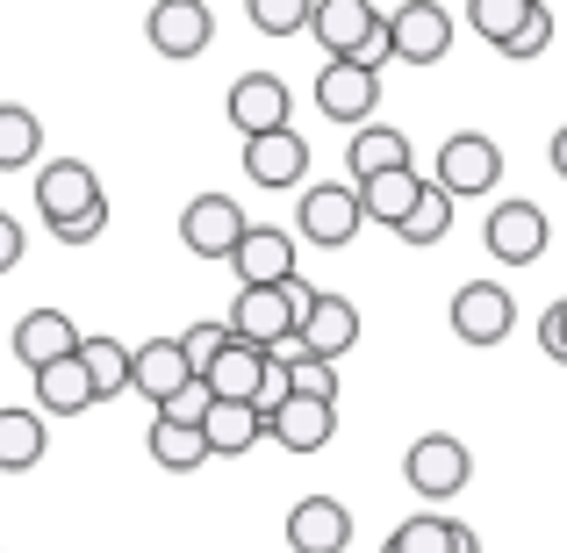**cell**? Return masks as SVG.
Wrapping results in <instances>:
<instances>
[{"mask_svg": "<svg viewBox=\"0 0 567 553\" xmlns=\"http://www.w3.org/2000/svg\"><path fill=\"white\" fill-rule=\"evenodd\" d=\"M453 51V14L431 8V0H410V8H388V58L402 65H439Z\"/></svg>", "mask_w": 567, "mask_h": 553, "instance_id": "cell-8", "label": "cell"}, {"mask_svg": "<svg viewBox=\"0 0 567 553\" xmlns=\"http://www.w3.org/2000/svg\"><path fill=\"white\" fill-rule=\"evenodd\" d=\"M208 410H216V396H208V381H187L181 396H173L166 410H152V417H166V424H194V431H202V424H208Z\"/></svg>", "mask_w": 567, "mask_h": 553, "instance_id": "cell-36", "label": "cell"}, {"mask_svg": "<svg viewBox=\"0 0 567 553\" xmlns=\"http://www.w3.org/2000/svg\"><path fill=\"white\" fill-rule=\"evenodd\" d=\"M467 22H474V29H482V37L503 51V43H511L517 29L532 22V0H467Z\"/></svg>", "mask_w": 567, "mask_h": 553, "instance_id": "cell-33", "label": "cell"}, {"mask_svg": "<svg viewBox=\"0 0 567 553\" xmlns=\"http://www.w3.org/2000/svg\"><path fill=\"white\" fill-rule=\"evenodd\" d=\"M288 546L295 553H346L352 546V511L338 496H302L288 511Z\"/></svg>", "mask_w": 567, "mask_h": 553, "instance_id": "cell-18", "label": "cell"}, {"mask_svg": "<svg viewBox=\"0 0 567 553\" xmlns=\"http://www.w3.org/2000/svg\"><path fill=\"white\" fill-rule=\"evenodd\" d=\"M482 245L496 252L503 266H532V259H546V208L539 202H496L488 208V223H482Z\"/></svg>", "mask_w": 567, "mask_h": 553, "instance_id": "cell-9", "label": "cell"}, {"mask_svg": "<svg viewBox=\"0 0 567 553\" xmlns=\"http://www.w3.org/2000/svg\"><path fill=\"white\" fill-rule=\"evenodd\" d=\"M416 194H424L416 166L410 173H381V181L360 187V208H367V223H381V231H402V223H410V208H416Z\"/></svg>", "mask_w": 567, "mask_h": 553, "instance_id": "cell-27", "label": "cell"}, {"mask_svg": "<svg viewBox=\"0 0 567 553\" xmlns=\"http://www.w3.org/2000/svg\"><path fill=\"white\" fill-rule=\"evenodd\" d=\"M374 101H381V72L352 65V58H331V65H323V80H317V109L331 115V123H360V130H367Z\"/></svg>", "mask_w": 567, "mask_h": 553, "instance_id": "cell-14", "label": "cell"}, {"mask_svg": "<svg viewBox=\"0 0 567 553\" xmlns=\"http://www.w3.org/2000/svg\"><path fill=\"white\" fill-rule=\"evenodd\" d=\"M546 158H554V173H560V181H567V123L554 130V144H546Z\"/></svg>", "mask_w": 567, "mask_h": 553, "instance_id": "cell-41", "label": "cell"}, {"mask_svg": "<svg viewBox=\"0 0 567 553\" xmlns=\"http://www.w3.org/2000/svg\"><path fill=\"white\" fill-rule=\"evenodd\" d=\"M230 338L237 346H251V352H288V346H302V317H295V303H288V288H237V303H230Z\"/></svg>", "mask_w": 567, "mask_h": 553, "instance_id": "cell-1", "label": "cell"}, {"mask_svg": "<svg viewBox=\"0 0 567 553\" xmlns=\"http://www.w3.org/2000/svg\"><path fill=\"white\" fill-rule=\"evenodd\" d=\"M152 460L173 468V474H194L208 460V439L194 424H166V417H152Z\"/></svg>", "mask_w": 567, "mask_h": 553, "instance_id": "cell-29", "label": "cell"}, {"mask_svg": "<svg viewBox=\"0 0 567 553\" xmlns=\"http://www.w3.org/2000/svg\"><path fill=\"white\" fill-rule=\"evenodd\" d=\"M22 252H29V231L8 216V208H0V274H14V266H22Z\"/></svg>", "mask_w": 567, "mask_h": 553, "instance_id": "cell-39", "label": "cell"}, {"mask_svg": "<svg viewBox=\"0 0 567 553\" xmlns=\"http://www.w3.org/2000/svg\"><path fill=\"white\" fill-rule=\"evenodd\" d=\"M539 346H546V360L567 367V303H554V309L539 317Z\"/></svg>", "mask_w": 567, "mask_h": 553, "instance_id": "cell-38", "label": "cell"}, {"mask_svg": "<svg viewBox=\"0 0 567 553\" xmlns=\"http://www.w3.org/2000/svg\"><path fill=\"white\" fill-rule=\"evenodd\" d=\"M331 431H338V410L331 402H309V396H295L288 410L266 424V439L274 446H288V453H323L331 446Z\"/></svg>", "mask_w": 567, "mask_h": 553, "instance_id": "cell-22", "label": "cell"}, {"mask_svg": "<svg viewBox=\"0 0 567 553\" xmlns=\"http://www.w3.org/2000/svg\"><path fill=\"white\" fill-rule=\"evenodd\" d=\"M445 231H453V194L424 181V194H416V208H410V223H402L395 237H402V245H445Z\"/></svg>", "mask_w": 567, "mask_h": 553, "instance_id": "cell-30", "label": "cell"}, {"mask_svg": "<svg viewBox=\"0 0 567 553\" xmlns=\"http://www.w3.org/2000/svg\"><path fill=\"white\" fill-rule=\"evenodd\" d=\"M360 223H367V208H360V187L352 181H317L302 194V237L309 245L346 252L352 237H360Z\"/></svg>", "mask_w": 567, "mask_h": 553, "instance_id": "cell-6", "label": "cell"}, {"mask_svg": "<svg viewBox=\"0 0 567 553\" xmlns=\"http://www.w3.org/2000/svg\"><path fill=\"white\" fill-rule=\"evenodd\" d=\"M381 553H388V546H381Z\"/></svg>", "mask_w": 567, "mask_h": 553, "instance_id": "cell-42", "label": "cell"}, {"mask_svg": "<svg viewBox=\"0 0 567 553\" xmlns=\"http://www.w3.org/2000/svg\"><path fill=\"white\" fill-rule=\"evenodd\" d=\"M402 482H410L416 496L445 503V496H460V489L474 482V460H467V446H460V439L431 431V439H416V446H410V460H402Z\"/></svg>", "mask_w": 567, "mask_h": 553, "instance_id": "cell-7", "label": "cell"}, {"mask_svg": "<svg viewBox=\"0 0 567 553\" xmlns=\"http://www.w3.org/2000/svg\"><path fill=\"white\" fill-rule=\"evenodd\" d=\"M101 231H109V208H94V216H80V223H58L51 237H58V245H94Z\"/></svg>", "mask_w": 567, "mask_h": 553, "instance_id": "cell-40", "label": "cell"}, {"mask_svg": "<svg viewBox=\"0 0 567 553\" xmlns=\"http://www.w3.org/2000/svg\"><path fill=\"white\" fill-rule=\"evenodd\" d=\"M194 381V367H187V352H181V338H144L137 352H130V388H137L152 410H166L173 396Z\"/></svg>", "mask_w": 567, "mask_h": 553, "instance_id": "cell-15", "label": "cell"}, {"mask_svg": "<svg viewBox=\"0 0 567 553\" xmlns=\"http://www.w3.org/2000/svg\"><path fill=\"white\" fill-rule=\"evenodd\" d=\"M280 360H288V381H295V396H309V402H331V410H338V367H331V360H317V352H302V346H288Z\"/></svg>", "mask_w": 567, "mask_h": 553, "instance_id": "cell-32", "label": "cell"}, {"mask_svg": "<svg viewBox=\"0 0 567 553\" xmlns=\"http://www.w3.org/2000/svg\"><path fill=\"white\" fill-rule=\"evenodd\" d=\"M245 208H237V194H194L181 208V245L194 259H230L237 245H245Z\"/></svg>", "mask_w": 567, "mask_h": 553, "instance_id": "cell-4", "label": "cell"}, {"mask_svg": "<svg viewBox=\"0 0 567 553\" xmlns=\"http://www.w3.org/2000/svg\"><path fill=\"white\" fill-rule=\"evenodd\" d=\"M360 346V309L346 303V295H317V309L302 317V352H317V360H346V352Z\"/></svg>", "mask_w": 567, "mask_h": 553, "instance_id": "cell-19", "label": "cell"}, {"mask_svg": "<svg viewBox=\"0 0 567 553\" xmlns=\"http://www.w3.org/2000/svg\"><path fill=\"white\" fill-rule=\"evenodd\" d=\"M80 367H86V381H94V402L130 396V346L123 338H80Z\"/></svg>", "mask_w": 567, "mask_h": 553, "instance_id": "cell-28", "label": "cell"}, {"mask_svg": "<svg viewBox=\"0 0 567 553\" xmlns=\"http://www.w3.org/2000/svg\"><path fill=\"white\" fill-rule=\"evenodd\" d=\"M223 346H230V324H216V317H208V324H187V331H181V352H187L194 381L216 367V352H223Z\"/></svg>", "mask_w": 567, "mask_h": 553, "instance_id": "cell-35", "label": "cell"}, {"mask_svg": "<svg viewBox=\"0 0 567 553\" xmlns=\"http://www.w3.org/2000/svg\"><path fill=\"white\" fill-rule=\"evenodd\" d=\"M503 181V152L496 137H482V130H460V137L439 144V173H431V187H445L460 202V194H496Z\"/></svg>", "mask_w": 567, "mask_h": 553, "instance_id": "cell-2", "label": "cell"}, {"mask_svg": "<svg viewBox=\"0 0 567 553\" xmlns=\"http://www.w3.org/2000/svg\"><path fill=\"white\" fill-rule=\"evenodd\" d=\"M381 22H388V8H374V0H317V43H323V65L331 58H360L367 43L381 37Z\"/></svg>", "mask_w": 567, "mask_h": 553, "instance_id": "cell-11", "label": "cell"}, {"mask_svg": "<svg viewBox=\"0 0 567 553\" xmlns=\"http://www.w3.org/2000/svg\"><path fill=\"white\" fill-rule=\"evenodd\" d=\"M230 266H237V288H288L295 280V237L274 231V223H251L245 245L230 252Z\"/></svg>", "mask_w": 567, "mask_h": 553, "instance_id": "cell-13", "label": "cell"}, {"mask_svg": "<svg viewBox=\"0 0 567 553\" xmlns=\"http://www.w3.org/2000/svg\"><path fill=\"white\" fill-rule=\"evenodd\" d=\"M511 324H517V303H511V288H503V280H467V288L453 295V331H460V346H503V338H511Z\"/></svg>", "mask_w": 567, "mask_h": 553, "instance_id": "cell-10", "label": "cell"}, {"mask_svg": "<svg viewBox=\"0 0 567 553\" xmlns=\"http://www.w3.org/2000/svg\"><path fill=\"white\" fill-rule=\"evenodd\" d=\"M37 152H43V123L29 109H0V173H14V166H37Z\"/></svg>", "mask_w": 567, "mask_h": 553, "instance_id": "cell-31", "label": "cell"}, {"mask_svg": "<svg viewBox=\"0 0 567 553\" xmlns=\"http://www.w3.org/2000/svg\"><path fill=\"white\" fill-rule=\"evenodd\" d=\"M51 453V424L43 410H0V474H22Z\"/></svg>", "mask_w": 567, "mask_h": 553, "instance_id": "cell-24", "label": "cell"}, {"mask_svg": "<svg viewBox=\"0 0 567 553\" xmlns=\"http://www.w3.org/2000/svg\"><path fill=\"white\" fill-rule=\"evenodd\" d=\"M245 181L251 187H302L309 181V137L295 130H274V137H251L245 144Z\"/></svg>", "mask_w": 567, "mask_h": 553, "instance_id": "cell-16", "label": "cell"}, {"mask_svg": "<svg viewBox=\"0 0 567 553\" xmlns=\"http://www.w3.org/2000/svg\"><path fill=\"white\" fill-rule=\"evenodd\" d=\"M223 115H230V130L245 144L288 130V80H274V72H237L230 94H223Z\"/></svg>", "mask_w": 567, "mask_h": 553, "instance_id": "cell-5", "label": "cell"}, {"mask_svg": "<svg viewBox=\"0 0 567 553\" xmlns=\"http://www.w3.org/2000/svg\"><path fill=\"white\" fill-rule=\"evenodd\" d=\"M37 410H43V417H80V410H94V381H86L80 352L37 373Z\"/></svg>", "mask_w": 567, "mask_h": 553, "instance_id": "cell-25", "label": "cell"}, {"mask_svg": "<svg viewBox=\"0 0 567 553\" xmlns=\"http://www.w3.org/2000/svg\"><path fill=\"white\" fill-rule=\"evenodd\" d=\"M546 43H554V8H539V0H532V22L503 43V58H539Z\"/></svg>", "mask_w": 567, "mask_h": 553, "instance_id": "cell-37", "label": "cell"}, {"mask_svg": "<svg viewBox=\"0 0 567 553\" xmlns=\"http://www.w3.org/2000/svg\"><path fill=\"white\" fill-rule=\"evenodd\" d=\"M266 360H274V352H251V346H237V338H230V346L216 352V367L202 373V381H208V396H216V402H251V396H259V373H266Z\"/></svg>", "mask_w": 567, "mask_h": 553, "instance_id": "cell-23", "label": "cell"}, {"mask_svg": "<svg viewBox=\"0 0 567 553\" xmlns=\"http://www.w3.org/2000/svg\"><path fill=\"white\" fill-rule=\"evenodd\" d=\"M202 439H208V453L237 460V453H251V446L266 439V417L251 410V402H216V410H208V424H202Z\"/></svg>", "mask_w": 567, "mask_h": 553, "instance_id": "cell-26", "label": "cell"}, {"mask_svg": "<svg viewBox=\"0 0 567 553\" xmlns=\"http://www.w3.org/2000/svg\"><path fill=\"white\" fill-rule=\"evenodd\" d=\"M388 553H482V540H474L460 518L416 511V518H402V525L388 532Z\"/></svg>", "mask_w": 567, "mask_h": 553, "instance_id": "cell-21", "label": "cell"}, {"mask_svg": "<svg viewBox=\"0 0 567 553\" xmlns=\"http://www.w3.org/2000/svg\"><path fill=\"white\" fill-rule=\"evenodd\" d=\"M14 360H22L29 373H43V367H58V360H72L80 352V331H72V317L65 309H29L22 324H14Z\"/></svg>", "mask_w": 567, "mask_h": 553, "instance_id": "cell-17", "label": "cell"}, {"mask_svg": "<svg viewBox=\"0 0 567 553\" xmlns=\"http://www.w3.org/2000/svg\"><path fill=\"white\" fill-rule=\"evenodd\" d=\"M144 37H152L158 58H202L208 37H216V14H208L202 0H158V8L144 14Z\"/></svg>", "mask_w": 567, "mask_h": 553, "instance_id": "cell-12", "label": "cell"}, {"mask_svg": "<svg viewBox=\"0 0 567 553\" xmlns=\"http://www.w3.org/2000/svg\"><path fill=\"white\" fill-rule=\"evenodd\" d=\"M251 29H266V37H295L302 22H317V0H251Z\"/></svg>", "mask_w": 567, "mask_h": 553, "instance_id": "cell-34", "label": "cell"}, {"mask_svg": "<svg viewBox=\"0 0 567 553\" xmlns=\"http://www.w3.org/2000/svg\"><path fill=\"white\" fill-rule=\"evenodd\" d=\"M37 208H43V223H80V216H94V208H109V194H101V173L86 166V158H51V166L37 173Z\"/></svg>", "mask_w": 567, "mask_h": 553, "instance_id": "cell-3", "label": "cell"}, {"mask_svg": "<svg viewBox=\"0 0 567 553\" xmlns=\"http://www.w3.org/2000/svg\"><path fill=\"white\" fill-rule=\"evenodd\" d=\"M346 166H352V187L381 181V173H410V137L395 123H367L360 137L346 144Z\"/></svg>", "mask_w": 567, "mask_h": 553, "instance_id": "cell-20", "label": "cell"}]
</instances>
